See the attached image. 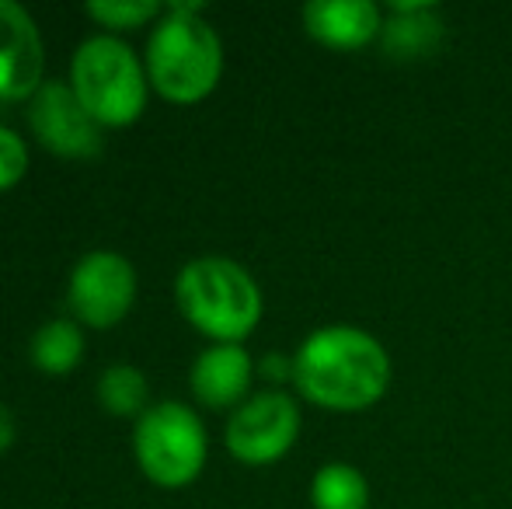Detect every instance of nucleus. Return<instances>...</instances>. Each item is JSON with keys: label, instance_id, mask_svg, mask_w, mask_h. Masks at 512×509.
<instances>
[{"label": "nucleus", "instance_id": "1", "mask_svg": "<svg viewBox=\"0 0 512 509\" xmlns=\"http://www.w3.org/2000/svg\"><path fill=\"white\" fill-rule=\"evenodd\" d=\"M293 384L331 412H363L391 387V356L377 335L352 325H324L293 353Z\"/></svg>", "mask_w": 512, "mask_h": 509}, {"label": "nucleus", "instance_id": "2", "mask_svg": "<svg viewBox=\"0 0 512 509\" xmlns=\"http://www.w3.org/2000/svg\"><path fill=\"white\" fill-rule=\"evenodd\" d=\"M199 0H175L147 42L150 84L171 102H199L223 74V46Z\"/></svg>", "mask_w": 512, "mask_h": 509}, {"label": "nucleus", "instance_id": "3", "mask_svg": "<svg viewBox=\"0 0 512 509\" xmlns=\"http://www.w3.org/2000/svg\"><path fill=\"white\" fill-rule=\"evenodd\" d=\"M175 293L185 318L216 342H241L262 318V290L251 272L220 255L182 265Z\"/></svg>", "mask_w": 512, "mask_h": 509}, {"label": "nucleus", "instance_id": "4", "mask_svg": "<svg viewBox=\"0 0 512 509\" xmlns=\"http://www.w3.org/2000/svg\"><path fill=\"white\" fill-rule=\"evenodd\" d=\"M70 88L105 126L133 123L147 102V81L136 53L115 35H91L70 60Z\"/></svg>", "mask_w": 512, "mask_h": 509}, {"label": "nucleus", "instance_id": "5", "mask_svg": "<svg viewBox=\"0 0 512 509\" xmlns=\"http://www.w3.org/2000/svg\"><path fill=\"white\" fill-rule=\"evenodd\" d=\"M133 450L157 485H189L206 464V429L189 405L161 401L136 419Z\"/></svg>", "mask_w": 512, "mask_h": 509}, {"label": "nucleus", "instance_id": "6", "mask_svg": "<svg viewBox=\"0 0 512 509\" xmlns=\"http://www.w3.org/2000/svg\"><path fill=\"white\" fill-rule=\"evenodd\" d=\"M300 408L286 391H258L227 422V450L244 464H272L297 443Z\"/></svg>", "mask_w": 512, "mask_h": 509}, {"label": "nucleus", "instance_id": "7", "mask_svg": "<svg viewBox=\"0 0 512 509\" xmlns=\"http://www.w3.org/2000/svg\"><path fill=\"white\" fill-rule=\"evenodd\" d=\"M136 293V269L119 252H88L70 272L67 304L95 328L115 325L129 311Z\"/></svg>", "mask_w": 512, "mask_h": 509}, {"label": "nucleus", "instance_id": "8", "mask_svg": "<svg viewBox=\"0 0 512 509\" xmlns=\"http://www.w3.org/2000/svg\"><path fill=\"white\" fill-rule=\"evenodd\" d=\"M28 123L49 150L63 157H91L102 150V123L63 81H46L28 102Z\"/></svg>", "mask_w": 512, "mask_h": 509}, {"label": "nucleus", "instance_id": "9", "mask_svg": "<svg viewBox=\"0 0 512 509\" xmlns=\"http://www.w3.org/2000/svg\"><path fill=\"white\" fill-rule=\"evenodd\" d=\"M42 77V39L32 14L0 0V98L35 95Z\"/></svg>", "mask_w": 512, "mask_h": 509}, {"label": "nucleus", "instance_id": "10", "mask_svg": "<svg viewBox=\"0 0 512 509\" xmlns=\"http://www.w3.org/2000/svg\"><path fill=\"white\" fill-rule=\"evenodd\" d=\"M310 39L338 53H356L384 32V11L370 0H310L304 7Z\"/></svg>", "mask_w": 512, "mask_h": 509}, {"label": "nucleus", "instance_id": "11", "mask_svg": "<svg viewBox=\"0 0 512 509\" xmlns=\"http://www.w3.org/2000/svg\"><path fill=\"white\" fill-rule=\"evenodd\" d=\"M251 374H255V367H251V356L241 342H213L192 363V391L213 408L234 405L248 391Z\"/></svg>", "mask_w": 512, "mask_h": 509}, {"label": "nucleus", "instance_id": "12", "mask_svg": "<svg viewBox=\"0 0 512 509\" xmlns=\"http://www.w3.org/2000/svg\"><path fill=\"white\" fill-rule=\"evenodd\" d=\"M439 25L436 7L432 4H391V18L384 21V53L394 60H422L439 46Z\"/></svg>", "mask_w": 512, "mask_h": 509}, {"label": "nucleus", "instance_id": "13", "mask_svg": "<svg viewBox=\"0 0 512 509\" xmlns=\"http://www.w3.org/2000/svg\"><path fill=\"white\" fill-rule=\"evenodd\" d=\"M310 503L314 509H366L370 506V482L356 464L331 461L317 468L310 482Z\"/></svg>", "mask_w": 512, "mask_h": 509}, {"label": "nucleus", "instance_id": "14", "mask_svg": "<svg viewBox=\"0 0 512 509\" xmlns=\"http://www.w3.org/2000/svg\"><path fill=\"white\" fill-rule=\"evenodd\" d=\"M84 353V335L74 321L56 318L46 321V325L35 328L32 335V360L39 370L46 374H67Z\"/></svg>", "mask_w": 512, "mask_h": 509}, {"label": "nucleus", "instance_id": "15", "mask_svg": "<svg viewBox=\"0 0 512 509\" xmlns=\"http://www.w3.org/2000/svg\"><path fill=\"white\" fill-rule=\"evenodd\" d=\"M98 401L115 415H133L147 401V377L129 363H112L98 377Z\"/></svg>", "mask_w": 512, "mask_h": 509}, {"label": "nucleus", "instance_id": "16", "mask_svg": "<svg viewBox=\"0 0 512 509\" xmlns=\"http://www.w3.org/2000/svg\"><path fill=\"white\" fill-rule=\"evenodd\" d=\"M161 11L157 0H88V14L105 25L126 28V25H140V21L154 18Z\"/></svg>", "mask_w": 512, "mask_h": 509}, {"label": "nucleus", "instance_id": "17", "mask_svg": "<svg viewBox=\"0 0 512 509\" xmlns=\"http://www.w3.org/2000/svg\"><path fill=\"white\" fill-rule=\"evenodd\" d=\"M25 164H28V150L21 143V136L14 129L0 126V189L18 182L25 175Z\"/></svg>", "mask_w": 512, "mask_h": 509}, {"label": "nucleus", "instance_id": "18", "mask_svg": "<svg viewBox=\"0 0 512 509\" xmlns=\"http://www.w3.org/2000/svg\"><path fill=\"white\" fill-rule=\"evenodd\" d=\"M262 374H269V377H293V360H286V356H265V360H262Z\"/></svg>", "mask_w": 512, "mask_h": 509}, {"label": "nucleus", "instance_id": "19", "mask_svg": "<svg viewBox=\"0 0 512 509\" xmlns=\"http://www.w3.org/2000/svg\"><path fill=\"white\" fill-rule=\"evenodd\" d=\"M11 440H14V415H11V408L0 401V450L11 447Z\"/></svg>", "mask_w": 512, "mask_h": 509}]
</instances>
